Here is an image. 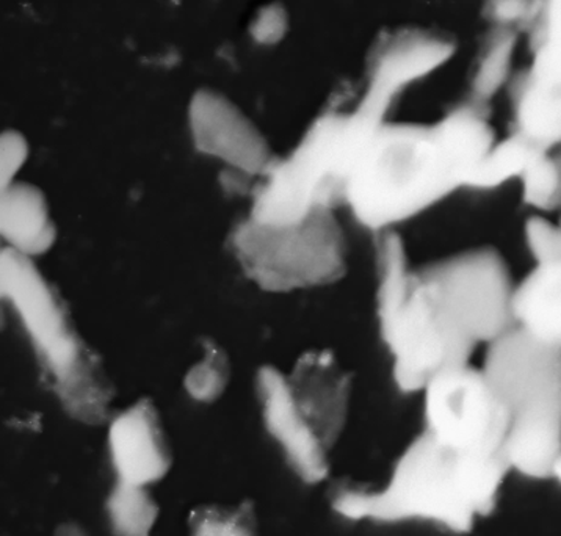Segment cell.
<instances>
[{
  "label": "cell",
  "mask_w": 561,
  "mask_h": 536,
  "mask_svg": "<svg viewBox=\"0 0 561 536\" xmlns=\"http://www.w3.org/2000/svg\"><path fill=\"white\" fill-rule=\"evenodd\" d=\"M534 38L535 65L561 75V0H545Z\"/></svg>",
  "instance_id": "23"
},
{
  "label": "cell",
  "mask_w": 561,
  "mask_h": 536,
  "mask_svg": "<svg viewBox=\"0 0 561 536\" xmlns=\"http://www.w3.org/2000/svg\"><path fill=\"white\" fill-rule=\"evenodd\" d=\"M510 470L505 457L458 454L424 432L403 452L385 490L345 484L331 503L352 521H427L466 534L493 512Z\"/></svg>",
  "instance_id": "2"
},
{
  "label": "cell",
  "mask_w": 561,
  "mask_h": 536,
  "mask_svg": "<svg viewBox=\"0 0 561 536\" xmlns=\"http://www.w3.org/2000/svg\"><path fill=\"white\" fill-rule=\"evenodd\" d=\"M0 292L24 324L45 381L64 410L82 424L111 422L115 391L100 356L80 338L64 298L34 259L3 248Z\"/></svg>",
  "instance_id": "3"
},
{
  "label": "cell",
  "mask_w": 561,
  "mask_h": 536,
  "mask_svg": "<svg viewBox=\"0 0 561 536\" xmlns=\"http://www.w3.org/2000/svg\"><path fill=\"white\" fill-rule=\"evenodd\" d=\"M0 235L10 250L34 259L53 250L57 226L45 193L28 182H13L0 195Z\"/></svg>",
  "instance_id": "15"
},
{
  "label": "cell",
  "mask_w": 561,
  "mask_h": 536,
  "mask_svg": "<svg viewBox=\"0 0 561 536\" xmlns=\"http://www.w3.org/2000/svg\"><path fill=\"white\" fill-rule=\"evenodd\" d=\"M256 386L264 424L283 448L295 472L306 483L325 480L330 472V448L298 410L286 375L275 367H262Z\"/></svg>",
  "instance_id": "11"
},
{
  "label": "cell",
  "mask_w": 561,
  "mask_h": 536,
  "mask_svg": "<svg viewBox=\"0 0 561 536\" xmlns=\"http://www.w3.org/2000/svg\"><path fill=\"white\" fill-rule=\"evenodd\" d=\"M550 477H553V479L559 480L561 483V452L559 454V457L556 458V461H553L552 472H550Z\"/></svg>",
  "instance_id": "28"
},
{
  "label": "cell",
  "mask_w": 561,
  "mask_h": 536,
  "mask_svg": "<svg viewBox=\"0 0 561 536\" xmlns=\"http://www.w3.org/2000/svg\"><path fill=\"white\" fill-rule=\"evenodd\" d=\"M482 370L508 414L510 468L549 479L561 452V350L515 327L488 345Z\"/></svg>",
  "instance_id": "5"
},
{
  "label": "cell",
  "mask_w": 561,
  "mask_h": 536,
  "mask_svg": "<svg viewBox=\"0 0 561 536\" xmlns=\"http://www.w3.org/2000/svg\"><path fill=\"white\" fill-rule=\"evenodd\" d=\"M512 47L513 39L510 35L501 36L491 46L490 54H488V60H490L488 61V68H483L479 78H477V90L480 94L490 96L504 82L508 60L512 57Z\"/></svg>",
  "instance_id": "25"
},
{
  "label": "cell",
  "mask_w": 561,
  "mask_h": 536,
  "mask_svg": "<svg viewBox=\"0 0 561 536\" xmlns=\"http://www.w3.org/2000/svg\"><path fill=\"white\" fill-rule=\"evenodd\" d=\"M548 149L539 148L519 133H513L491 146L482 162L473 170L469 179V189L477 191H491L501 187L513 179H520L527 167L534 162L535 157Z\"/></svg>",
  "instance_id": "18"
},
{
  "label": "cell",
  "mask_w": 561,
  "mask_h": 536,
  "mask_svg": "<svg viewBox=\"0 0 561 536\" xmlns=\"http://www.w3.org/2000/svg\"><path fill=\"white\" fill-rule=\"evenodd\" d=\"M378 323L402 392H421L444 372L469 364L477 349L450 322L421 272L408 269L399 236L378 246Z\"/></svg>",
  "instance_id": "4"
},
{
  "label": "cell",
  "mask_w": 561,
  "mask_h": 536,
  "mask_svg": "<svg viewBox=\"0 0 561 536\" xmlns=\"http://www.w3.org/2000/svg\"><path fill=\"white\" fill-rule=\"evenodd\" d=\"M0 168H2V189L13 184L14 178L25 166L28 157L27 140L20 133L9 130L2 135V148H0Z\"/></svg>",
  "instance_id": "26"
},
{
  "label": "cell",
  "mask_w": 561,
  "mask_h": 536,
  "mask_svg": "<svg viewBox=\"0 0 561 536\" xmlns=\"http://www.w3.org/2000/svg\"><path fill=\"white\" fill-rule=\"evenodd\" d=\"M188 122L199 152L247 176L264 178L278 160L253 122L213 91H199L193 98Z\"/></svg>",
  "instance_id": "10"
},
{
  "label": "cell",
  "mask_w": 561,
  "mask_h": 536,
  "mask_svg": "<svg viewBox=\"0 0 561 536\" xmlns=\"http://www.w3.org/2000/svg\"><path fill=\"white\" fill-rule=\"evenodd\" d=\"M523 198L528 206L553 213L561 207V146L535 157L520 176Z\"/></svg>",
  "instance_id": "20"
},
{
  "label": "cell",
  "mask_w": 561,
  "mask_h": 536,
  "mask_svg": "<svg viewBox=\"0 0 561 536\" xmlns=\"http://www.w3.org/2000/svg\"><path fill=\"white\" fill-rule=\"evenodd\" d=\"M381 124L360 107L320 116L297 148L261 178L250 217L261 224L290 225L345 203L350 178Z\"/></svg>",
  "instance_id": "6"
},
{
  "label": "cell",
  "mask_w": 561,
  "mask_h": 536,
  "mask_svg": "<svg viewBox=\"0 0 561 536\" xmlns=\"http://www.w3.org/2000/svg\"><path fill=\"white\" fill-rule=\"evenodd\" d=\"M526 242L537 264L561 261V220L556 225L545 217H531L526 224Z\"/></svg>",
  "instance_id": "24"
},
{
  "label": "cell",
  "mask_w": 561,
  "mask_h": 536,
  "mask_svg": "<svg viewBox=\"0 0 561 536\" xmlns=\"http://www.w3.org/2000/svg\"><path fill=\"white\" fill-rule=\"evenodd\" d=\"M516 133L542 149L561 146V76L531 67L515 93Z\"/></svg>",
  "instance_id": "17"
},
{
  "label": "cell",
  "mask_w": 561,
  "mask_h": 536,
  "mask_svg": "<svg viewBox=\"0 0 561 536\" xmlns=\"http://www.w3.org/2000/svg\"><path fill=\"white\" fill-rule=\"evenodd\" d=\"M494 133L473 107L454 111L433 126L385 124L350 178L345 203L366 228H391L468 187Z\"/></svg>",
  "instance_id": "1"
},
{
  "label": "cell",
  "mask_w": 561,
  "mask_h": 536,
  "mask_svg": "<svg viewBox=\"0 0 561 536\" xmlns=\"http://www.w3.org/2000/svg\"><path fill=\"white\" fill-rule=\"evenodd\" d=\"M107 437L118 480L149 487L169 474L173 457L159 410L151 400H138L113 415Z\"/></svg>",
  "instance_id": "12"
},
{
  "label": "cell",
  "mask_w": 561,
  "mask_h": 536,
  "mask_svg": "<svg viewBox=\"0 0 561 536\" xmlns=\"http://www.w3.org/2000/svg\"><path fill=\"white\" fill-rule=\"evenodd\" d=\"M449 54V43L421 32L388 35L377 49L374 82L360 107L382 118L400 89L432 71Z\"/></svg>",
  "instance_id": "14"
},
{
  "label": "cell",
  "mask_w": 561,
  "mask_h": 536,
  "mask_svg": "<svg viewBox=\"0 0 561 536\" xmlns=\"http://www.w3.org/2000/svg\"><path fill=\"white\" fill-rule=\"evenodd\" d=\"M191 536H257L251 502L239 506L198 505L188 514Z\"/></svg>",
  "instance_id": "21"
},
{
  "label": "cell",
  "mask_w": 561,
  "mask_h": 536,
  "mask_svg": "<svg viewBox=\"0 0 561 536\" xmlns=\"http://www.w3.org/2000/svg\"><path fill=\"white\" fill-rule=\"evenodd\" d=\"M424 392L425 432L433 440L458 454L506 458L508 414L483 370L466 364L444 372Z\"/></svg>",
  "instance_id": "9"
},
{
  "label": "cell",
  "mask_w": 561,
  "mask_h": 536,
  "mask_svg": "<svg viewBox=\"0 0 561 536\" xmlns=\"http://www.w3.org/2000/svg\"><path fill=\"white\" fill-rule=\"evenodd\" d=\"M287 385L306 421L328 448L333 447L347 418V374L330 353L311 352L298 360Z\"/></svg>",
  "instance_id": "13"
},
{
  "label": "cell",
  "mask_w": 561,
  "mask_h": 536,
  "mask_svg": "<svg viewBox=\"0 0 561 536\" xmlns=\"http://www.w3.org/2000/svg\"><path fill=\"white\" fill-rule=\"evenodd\" d=\"M231 248L248 280L276 294L327 286L347 272L344 232L331 209L290 225L248 217L232 232Z\"/></svg>",
  "instance_id": "7"
},
{
  "label": "cell",
  "mask_w": 561,
  "mask_h": 536,
  "mask_svg": "<svg viewBox=\"0 0 561 536\" xmlns=\"http://www.w3.org/2000/svg\"><path fill=\"white\" fill-rule=\"evenodd\" d=\"M107 513L116 536H149L159 520V505L148 487L116 480Z\"/></svg>",
  "instance_id": "19"
},
{
  "label": "cell",
  "mask_w": 561,
  "mask_h": 536,
  "mask_svg": "<svg viewBox=\"0 0 561 536\" xmlns=\"http://www.w3.org/2000/svg\"><path fill=\"white\" fill-rule=\"evenodd\" d=\"M513 317L524 333L561 350V261L535 265L516 284Z\"/></svg>",
  "instance_id": "16"
},
{
  "label": "cell",
  "mask_w": 561,
  "mask_h": 536,
  "mask_svg": "<svg viewBox=\"0 0 561 536\" xmlns=\"http://www.w3.org/2000/svg\"><path fill=\"white\" fill-rule=\"evenodd\" d=\"M419 272L450 322L472 345H490L515 328L516 284L497 251H466Z\"/></svg>",
  "instance_id": "8"
},
{
  "label": "cell",
  "mask_w": 561,
  "mask_h": 536,
  "mask_svg": "<svg viewBox=\"0 0 561 536\" xmlns=\"http://www.w3.org/2000/svg\"><path fill=\"white\" fill-rule=\"evenodd\" d=\"M56 536H87V532L79 524L67 523L58 525Z\"/></svg>",
  "instance_id": "27"
},
{
  "label": "cell",
  "mask_w": 561,
  "mask_h": 536,
  "mask_svg": "<svg viewBox=\"0 0 561 536\" xmlns=\"http://www.w3.org/2000/svg\"><path fill=\"white\" fill-rule=\"evenodd\" d=\"M231 380V363L215 342L204 344V356L185 375V391L196 402L213 403L220 399Z\"/></svg>",
  "instance_id": "22"
}]
</instances>
